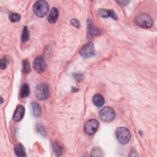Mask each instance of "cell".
<instances>
[{"label":"cell","mask_w":157,"mask_h":157,"mask_svg":"<svg viewBox=\"0 0 157 157\" xmlns=\"http://www.w3.org/2000/svg\"><path fill=\"white\" fill-rule=\"evenodd\" d=\"M49 11V5L45 1H38L33 6V12L38 17H45Z\"/></svg>","instance_id":"6da1fadb"},{"label":"cell","mask_w":157,"mask_h":157,"mask_svg":"<svg viewBox=\"0 0 157 157\" xmlns=\"http://www.w3.org/2000/svg\"><path fill=\"white\" fill-rule=\"evenodd\" d=\"M36 97L40 101H44L48 99L50 96V91L48 86L45 83H40L37 85L34 90Z\"/></svg>","instance_id":"7a4b0ae2"},{"label":"cell","mask_w":157,"mask_h":157,"mask_svg":"<svg viewBox=\"0 0 157 157\" xmlns=\"http://www.w3.org/2000/svg\"><path fill=\"white\" fill-rule=\"evenodd\" d=\"M115 136L118 141L122 145L129 142L131 139L130 131L124 127H120L115 131Z\"/></svg>","instance_id":"3957f363"},{"label":"cell","mask_w":157,"mask_h":157,"mask_svg":"<svg viewBox=\"0 0 157 157\" xmlns=\"http://www.w3.org/2000/svg\"><path fill=\"white\" fill-rule=\"evenodd\" d=\"M135 21L137 25L143 28H150L153 25L152 18L150 16L145 13L138 15L135 18Z\"/></svg>","instance_id":"277c9868"},{"label":"cell","mask_w":157,"mask_h":157,"mask_svg":"<svg viewBox=\"0 0 157 157\" xmlns=\"http://www.w3.org/2000/svg\"><path fill=\"white\" fill-rule=\"evenodd\" d=\"M99 117L102 121L110 122L115 118V112L112 108L110 107H105L101 110Z\"/></svg>","instance_id":"5b68a950"},{"label":"cell","mask_w":157,"mask_h":157,"mask_svg":"<svg viewBox=\"0 0 157 157\" xmlns=\"http://www.w3.org/2000/svg\"><path fill=\"white\" fill-rule=\"evenodd\" d=\"M99 123L98 121L91 119L86 122L84 126L85 132L88 135H93L98 129Z\"/></svg>","instance_id":"8992f818"},{"label":"cell","mask_w":157,"mask_h":157,"mask_svg":"<svg viewBox=\"0 0 157 157\" xmlns=\"http://www.w3.org/2000/svg\"><path fill=\"white\" fill-rule=\"evenodd\" d=\"M80 54L84 58L92 57L95 55L94 46L93 43L90 42L83 45L80 51Z\"/></svg>","instance_id":"52a82bcc"},{"label":"cell","mask_w":157,"mask_h":157,"mask_svg":"<svg viewBox=\"0 0 157 157\" xmlns=\"http://www.w3.org/2000/svg\"><path fill=\"white\" fill-rule=\"evenodd\" d=\"M33 67L39 74H41L44 72L46 69L47 64L44 58L41 56L36 58L33 61Z\"/></svg>","instance_id":"ba28073f"},{"label":"cell","mask_w":157,"mask_h":157,"mask_svg":"<svg viewBox=\"0 0 157 157\" xmlns=\"http://www.w3.org/2000/svg\"><path fill=\"white\" fill-rule=\"evenodd\" d=\"M98 15L102 17L107 18V17H112L114 20L117 19V15L116 13L113 10H107L105 9H99L98 11Z\"/></svg>","instance_id":"9c48e42d"},{"label":"cell","mask_w":157,"mask_h":157,"mask_svg":"<svg viewBox=\"0 0 157 157\" xmlns=\"http://www.w3.org/2000/svg\"><path fill=\"white\" fill-rule=\"evenodd\" d=\"M25 115V108L21 105H18L13 115V120L15 121H20Z\"/></svg>","instance_id":"30bf717a"},{"label":"cell","mask_w":157,"mask_h":157,"mask_svg":"<svg viewBox=\"0 0 157 157\" xmlns=\"http://www.w3.org/2000/svg\"><path fill=\"white\" fill-rule=\"evenodd\" d=\"M58 17V11L56 8L53 7L50 10L49 15H48V17H47L48 21L50 23H54L57 20Z\"/></svg>","instance_id":"8fae6325"},{"label":"cell","mask_w":157,"mask_h":157,"mask_svg":"<svg viewBox=\"0 0 157 157\" xmlns=\"http://www.w3.org/2000/svg\"><path fill=\"white\" fill-rule=\"evenodd\" d=\"M14 151L17 156L23 157L26 156V151L23 145L21 144H17L14 147Z\"/></svg>","instance_id":"7c38bea8"},{"label":"cell","mask_w":157,"mask_h":157,"mask_svg":"<svg viewBox=\"0 0 157 157\" xmlns=\"http://www.w3.org/2000/svg\"><path fill=\"white\" fill-rule=\"evenodd\" d=\"M93 104L97 107H101L104 104V98L99 94H95L93 98Z\"/></svg>","instance_id":"4fadbf2b"},{"label":"cell","mask_w":157,"mask_h":157,"mask_svg":"<svg viewBox=\"0 0 157 157\" xmlns=\"http://www.w3.org/2000/svg\"><path fill=\"white\" fill-rule=\"evenodd\" d=\"M31 109L33 115L35 117H39L41 115L42 110L40 106L36 102H32L31 104Z\"/></svg>","instance_id":"5bb4252c"},{"label":"cell","mask_w":157,"mask_h":157,"mask_svg":"<svg viewBox=\"0 0 157 157\" xmlns=\"http://www.w3.org/2000/svg\"><path fill=\"white\" fill-rule=\"evenodd\" d=\"M88 36L89 37H93L94 35H96L98 33V29L93 25V22L90 20H88Z\"/></svg>","instance_id":"9a60e30c"},{"label":"cell","mask_w":157,"mask_h":157,"mask_svg":"<svg viewBox=\"0 0 157 157\" xmlns=\"http://www.w3.org/2000/svg\"><path fill=\"white\" fill-rule=\"evenodd\" d=\"M52 147H53V151L55 152L56 156L61 155L63 152V148L61 145L59 144V143H58V142H53Z\"/></svg>","instance_id":"2e32d148"},{"label":"cell","mask_w":157,"mask_h":157,"mask_svg":"<svg viewBox=\"0 0 157 157\" xmlns=\"http://www.w3.org/2000/svg\"><path fill=\"white\" fill-rule=\"evenodd\" d=\"M29 94V87L28 84L25 83L22 85L21 89V92H20V95L21 98H26L28 96Z\"/></svg>","instance_id":"e0dca14e"},{"label":"cell","mask_w":157,"mask_h":157,"mask_svg":"<svg viewBox=\"0 0 157 157\" xmlns=\"http://www.w3.org/2000/svg\"><path fill=\"white\" fill-rule=\"evenodd\" d=\"M22 65H23V67H22V72L24 74H27L28 72H30V64L29 61L27 59H24L22 61Z\"/></svg>","instance_id":"ac0fdd59"},{"label":"cell","mask_w":157,"mask_h":157,"mask_svg":"<svg viewBox=\"0 0 157 157\" xmlns=\"http://www.w3.org/2000/svg\"><path fill=\"white\" fill-rule=\"evenodd\" d=\"M91 156H103V151L101 150V148L98 147H96L94 149H93L91 153Z\"/></svg>","instance_id":"d6986e66"},{"label":"cell","mask_w":157,"mask_h":157,"mask_svg":"<svg viewBox=\"0 0 157 157\" xmlns=\"http://www.w3.org/2000/svg\"><path fill=\"white\" fill-rule=\"evenodd\" d=\"M29 39V31L26 26H24L22 36H21V40L23 42H26Z\"/></svg>","instance_id":"ffe728a7"},{"label":"cell","mask_w":157,"mask_h":157,"mask_svg":"<svg viewBox=\"0 0 157 157\" xmlns=\"http://www.w3.org/2000/svg\"><path fill=\"white\" fill-rule=\"evenodd\" d=\"M9 19L12 22H16L20 19V14L16 13H10L9 15Z\"/></svg>","instance_id":"44dd1931"},{"label":"cell","mask_w":157,"mask_h":157,"mask_svg":"<svg viewBox=\"0 0 157 157\" xmlns=\"http://www.w3.org/2000/svg\"><path fill=\"white\" fill-rule=\"evenodd\" d=\"M7 64V59L6 58V56H4L1 60V63H0V67L2 69H4Z\"/></svg>","instance_id":"7402d4cb"},{"label":"cell","mask_w":157,"mask_h":157,"mask_svg":"<svg viewBox=\"0 0 157 157\" xmlns=\"http://www.w3.org/2000/svg\"><path fill=\"white\" fill-rule=\"evenodd\" d=\"M36 128L37 129V131L42 134L44 135V134L45 133V127L41 124H37L36 125Z\"/></svg>","instance_id":"603a6c76"},{"label":"cell","mask_w":157,"mask_h":157,"mask_svg":"<svg viewBox=\"0 0 157 157\" xmlns=\"http://www.w3.org/2000/svg\"><path fill=\"white\" fill-rule=\"evenodd\" d=\"M70 23H71V24L72 26H75V27H76V28H78L79 26H80L79 22L77 21V20H76V19H75V18L72 19V20H71Z\"/></svg>","instance_id":"cb8c5ba5"},{"label":"cell","mask_w":157,"mask_h":157,"mask_svg":"<svg viewBox=\"0 0 157 157\" xmlns=\"http://www.w3.org/2000/svg\"><path fill=\"white\" fill-rule=\"evenodd\" d=\"M118 3H120L121 6H126L127 5L129 1H117Z\"/></svg>","instance_id":"d4e9b609"}]
</instances>
